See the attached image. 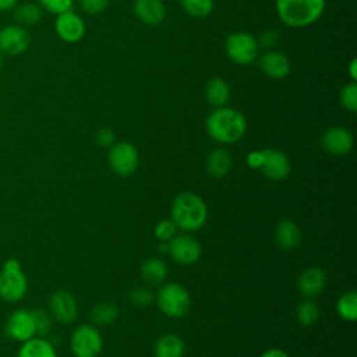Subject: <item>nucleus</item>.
<instances>
[{
    "label": "nucleus",
    "instance_id": "obj_1",
    "mask_svg": "<svg viewBox=\"0 0 357 357\" xmlns=\"http://www.w3.org/2000/svg\"><path fill=\"white\" fill-rule=\"evenodd\" d=\"M208 135L220 144H233L241 139L247 131L245 117L226 106L216 107L205 121Z\"/></svg>",
    "mask_w": 357,
    "mask_h": 357
},
{
    "label": "nucleus",
    "instance_id": "obj_2",
    "mask_svg": "<svg viewBox=\"0 0 357 357\" xmlns=\"http://www.w3.org/2000/svg\"><path fill=\"white\" fill-rule=\"evenodd\" d=\"M208 218L206 204L194 192L178 194L172 205V220L183 231L201 229Z\"/></svg>",
    "mask_w": 357,
    "mask_h": 357
},
{
    "label": "nucleus",
    "instance_id": "obj_3",
    "mask_svg": "<svg viewBox=\"0 0 357 357\" xmlns=\"http://www.w3.org/2000/svg\"><path fill=\"white\" fill-rule=\"evenodd\" d=\"M325 0H276V11L282 22L290 28L314 24L324 13Z\"/></svg>",
    "mask_w": 357,
    "mask_h": 357
},
{
    "label": "nucleus",
    "instance_id": "obj_4",
    "mask_svg": "<svg viewBox=\"0 0 357 357\" xmlns=\"http://www.w3.org/2000/svg\"><path fill=\"white\" fill-rule=\"evenodd\" d=\"M28 291V278L17 258H7L0 269V298L14 304L21 301Z\"/></svg>",
    "mask_w": 357,
    "mask_h": 357
},
{
    "label": "nucleus",
    "instance_id": "obj_5",
    "mask_svg": "<svg viewBox=\"0 0 357 357\" xmlns=\"http://www.w3.org/2000/svg\"><path fill=\"white\" fill-rule=\"evenodd\" d=\"M158 307L170 318H183L191 308V296L181 284L167 283L158 293Z\"/></svg>",
    "mask_w": 357,
    "mask_h": 357
},
{
    "label": "nucleus",
    "instance_id": "obj_6",
    "mask_svg": "<svg viewBox=\"0 0 357 357\" xmlns=\"http://www.w3.org/2000/svg\"><path fill=\"white\" fill-rule=\"evenodd\" d=\"M70 349L75 357H98L103 349L102 335L91 325H79L71 333Z\"/></svg>",
    "mask_w": 357,
    "mask_h": 357
},
{
    "label": "nucleus",
    "instance_id": "obj_7",
    "mask_svg": "<svg viewBox=\"0 0 357 357\" xmlns=\"http://www.w3.org/2000/svg\"><path fill=\"white\" fill-rule=\"evenodd\" d=\"M229 59L236 64H251L258 56V42L247 32H234L229 35L225 45Z\"/></svg>",
    "mask_w": 357,
    "mask_h": 357
},
{
    "label": "nucleus",
    "instance_id": "obj_8",
    "mask_svg": "<svg viewBox=\"0 0 357 357\" xmlns=\"http://www.w3.org/2000/svg\"><path fill=\"white\" fill-rule=\"evenodd\" d=\"M4 335L13 342L22 343L33 336H36L35 322L31 310L17 308L6 319Z\"/></svg>",
    "mask_w": 357,
    "mask_h": 357
},
{
    "label": "nucleus",
    "instance_id": "obj_9",
    "mask_svg": "<svg viewBox=\"0 0 357 357\" xmlns=\"http://www.w3.org/2000/svg\"><path fill=\"white\" fill-rule=\"evenodd\" d=\"M138 160L137 148L127 141L113 144L109 149V165L119 176H131L138 167Z\"/></svg>",
    "mask_w": 357,
    "mask_h": 357
},
{
    "label": "nucleus",
    "instance_id": "obj_10",
    "mask_svg": "<svg viewBox=\"0 0 357 357\" xmlns=\"http://www.w3.org/2000/svg\"><path fill=\"white\" fill-rule=\"evenodd\" d=\"M167 252L180 265L195 264L202 252L201 244L190 234H176L167 243Z\"/></svg>",
    "mask_w": 357,
    "mask_h": 357
},
{
    "label": "nucleus",
    "instance_id": "obj_11",
    "mask_svg": "<svg viewBox=\"0 0 357 357\" xmlns=\"http://www.w3.org/2000/svg\"><path fill=\"white\" fill-rule=\"evenodd\" d=\"M31 45V35L18 24L6 25L0 29V52L6 56H20Z\"/></svg>",
    "mask_w": 357,
    "mask_h": 357
},
{
    "label": "nucleus",
    "instance_id": "obj_12",
    "mask_svg": "<svg viewBox=\"0 0 357 357\" xmlns=\"http://www.w3.org/2000/svg\"><path fill=\"white\" fill-rule=\"evenodd\" d=\"M49 312L60 324H71L78 314L75 297L67 290H57L49 298Z\"/></svg>",
    "mask_w": 357,
    "mask_h": 357
},
{
    "label": "nucleus",
    "instance_id": "obj_13",
    "mask_svg": "<svg viewBox=\"0 0 357 357\" xmlns=\"http://www.w3.org/2000/svg\"><path fill=\"white\" fill-rule=\"evenodd\" d=\"M54 29L59 38L67 43H75L85 35V24L82 18L71 10L57 14Z\"/></svg>",
    "mask_w": 357,
    "mask_h": 357
},
{
    "label": "nucleus",
    "instance_id": "obj_14",
    "mask_svg": "<svg viewBox=\"0 0 357 357\" xmlns=\"http://www.w3.org/2000/svg\"><path fill=\"white\" fill-rule=\"evenodd\" d=\"M262 163H261V172L265 177L271 180H283L290 173V162L287 156L272 148L262 149Z\"/></svg>",
    "mask_w": 357,
    "mask_h": 357
},
{
    "label": "nucleus",
    "instance_id": "obj_15",
    "mask_svg": "<svg viewBox=\"0 0 357 357\" xmlns=\"http://www.w3.org/2000/svg\"><path fill=\"white\" fill-rule=\"evenodd\" d=\"M321 144L326 152L340 156V155H346L351 151L353 137L346 128L331 127L322 134Z\"/></svg>",
    "mask_w": 357,
    "mask_h": 357
},
{
    "label": "nucleus",
    "instance_id": "obj_16",
    "mask_svg": "<svg viewBox=\"0 0 357 357\" xmlns=\"http://www.w3.org/2000/svg\"><path fill=\"white\" fill-rule=\"evenodd\" d=\"M261 70L273 79H282L290 73V61L287 56L279 50H269L259 59Z\"/></svg>",
    "mask_w": 357,
    "mask_h": 357
},
{
    "label": "nucleus",
    "instance_id": "obj_17",
    "mask_svg": "<svg viewBox=\"0 0 357 357\" xmlns=\"http://www.w3.org/2000/svg\"><path fill=\"white\" fill-rule=\"evenodd\" d=\"M326 284V275L318 266H310L298 276L297 287L300 293L308 298L317 297Z\"/></svg>",
    "mask_w": 357,
    "mask_h": 357
},
{
    "label": "nucleus",
    "instance_id": "obj_18",
    "mask_svg": "<svg viewBox=\"0 0 357 357\" xmlns=\"http://www.w3.org/2000/svg\"><path fill=\"white\" fill-rule=\"evenodd\" d=\"M134 14L146 25H158L166 17V7L162 0H135Z\"/></svg>",
    "mask_w": 357,
    "mask_h": 357
},
{
    "label": "nucleus",
    "instance_id": "obj_19",
    "mask_svg": "<svg viewBox=\"0 0 357 357\" xmlns=\"http://www.w3.org/2000/svg\"><path fill=\"white\" fill-rule=\"evenodd\" d=\"M17 357H59L54 346L42 336H33L21 343Z\"/></svg>",
    "mask_w": 357,
    "mask_h": 357
},
{
    "label": "nucleus",
    "instance_id": "obj_20",
    "mask_svg": "<svg viewBox=\"0 0 357 357\" xmlns=\"http://www.w3.org/2000/svg\"><path fill=\"white\" fill-rule=\"evenodd\" d=\"M275 238L282 248L293 250L301 241L300 227L291 220H283L278 225L275 230Z\"/></svg>",
    "mask_w": 357,
    "mask_h": 357
},
{
    "label": "nucleus",
    "instance_id": "obj_21",
    "mask_svg": "<svg viewBox=\"0 0 357 357\" xmlns=\"http://www.w3.org/2000/svg\"><path fill=\"white\" fill-rule=\"evenodd\" d=\"M153 353L155 357H183L184 343L177 335L167 333L158 339Z\"/></svg>",
    "mask_w": 357,
    "mask_h": 357
},
{
    "label": "nucleus",
    "instance_id": "obj_22",
    "mask_svg": "<svg viewBox=\"0 0 357 357\" xmlns=\"http://www.w3.org/2000/svg\"><path fill=\"white\" fill-rule=\"evenodd\" d=\"M230 96V88L227 82L219 77L212 78L208 81L205 86V98L209 105L215 107L225 106Z\"/></svg>",
    "mask_w": 357,
    "mask_h": 357
},
{
    "label": "nucleus",
    "instance_id": "obj_23",
    "mask_svg": "<svg viewBox=\"0 0 357 357\" xmlns=\"http://www.w3.org/2000/svg\"><path fill=\"white\" fill-rule=\"evenodd\" d=\"M206 167L211 176L213 177H223L229 173L230 167H231V158L230 153L223 149V148H218L215 151H212L208 155L206 159Z\"/></svg>",
    "mask_w": 357,
    "mask_h": 357
},
{
    "label": "nucleus",
    "instance_id": "obj_24",
    "mask_svg": "<svg viewBox=\"0 0 357 357\" xmlns=\"http://www.w3.org/2000/svg\"><path fill=\"white\" fill-rule=\"evenodd\" d=\"M141 276L149 284H160L167 278V266L159 258H149L141 266Z\"/></svg>",
    "mask_w": 357,
    "mask_h": 357
},
{
    "label": "nucleus",
    "instance_id": "obj_25",
    "mask_svg": "<svg viewBox=\"0 0 357 357\" xmlns=\"http://www.w3.org/2000/svg\"><path fill=\"white\" fill-rule=\"evenodd\" d=\"M13 10H14L13 17L15 22L21 26L35 25L42 18V7H39L35 3H24V4L15 6Z\"/></svg>",
    "mask_w": 357,
    "mask_h": 357
},
{
    "label": "nucleus",
    "instance_id": "obj_26",
    "mask_svg": "<svg viewBox=\"0 0 357 357\" xmlns=\"http://www.w3.org/2000/svg\"><path fill=\"white\" fill-rule=\"evenodd\" d=\"M119 317V308L112 303L96 304L91 311V319L96 325H110Z\"/></svg>",
    "mask_w": 357,
    "mask_h": 357
},
{
    "label": "nucleus",
    "instance_id": "obj_27",
    "mask_svg": "<svg viewBox=\"0 0 357 357\" xmlns=\"http://www.w3.org/2000/svg\"><path fill=\"white\" fill-rule=\"evenodd\" d=\"M337 314L349 322H354L357 319V294L354 291H347L342 294L336 304Z\"/></svg>",
    "mask_w": 357,
    "mask_h": 357
},
{
    "label": "nucleus",
    "instance_id": "obj_28",
    "mask_svg": "<svg viewBox=\"0 0 357 357\" xmlns=\"http://www.w3.org/2000/svg\"><path fill=\"white\" fill-rule=\"evenodd\" d=\"M296 317L301 325L310 326L318 321L319 310L314 301L304 300L303 303L298 304V307L296 310Z\"/></svg>",
    "mask_w": 357,
    "mask_h": 357
},
{
    "label": "nucleus",
    "instance_id": "obj_29",
    "mask_svg": "<svg viewBox=\"0 0 357 357\" xmlns=\"http://www.w3.org/2000/svg\"><path fill=\"white\" fill-rule=\"evenodd\" d=\"M184 11L192 17L202 18L212 13L213 0H180Z\"/></svg>",
    "mask_w": 357,
    "mask_h": 357
},
{
    "label": "nucleus",
    "instance_id": "obj_30",
    "mask_svg": "<svg viewBox=\"0 0 357 357\" xmlns=\"http://www.w3.org/2000/svg\"><path fill=\"white\" fill-rule=\"evenodd\" d=\"M33 322H35V329H36V336L45 337L52 328V315L43 308H33L31 310Z\"/></svg>",
    "mask_w": 357,
    "mask_h": 357
},
{
    "label": "nucleus",
    "instance_id": "obj_31",
    "mask_svg": "<svg viewBox=\"0 0 357 357\" xmlns=\"http://www.w3.org/2000/svg\"><path fill=\"white\" fill-rule=\"evenodd\" d=\"M340 103L342 106L354 113L357 110V84L354 81L346 84L340 91Z\"/></svg>",
    "mask_w": 357,
    "mask_h": 357
},
{
    "label": "nucleus",
    "instance_id": "obj_32",
    "mask_svg": "<svg viewBox=\"0 0 357 357\" xmlns=\"http://www.w3.org/2000/svg\"><path fill=\"white\" fill-rule=\"evenodd\" d=\"M177 231V226L172 219H163L155 226V237L162 243H169Z\"/></svg>",
    "mask_w": 357,
    "mask_h": 357
},
{
    "label": "nucleus",
    "instance_id": "obj_33",
    "mask_svg": "<svg viewBox=\"0 0 357 357\" xmlns=\"http://www.w3.org/2000/svg\"><path fill=\"white\" fill-rule=\"evenodd\" d=\"M128 298L132 305L144 308V307H148L153 301V293L146 287H137L130 291Z\"/></svg>",
    "mask_w": 357,
    "mask_h": 357
},
{
    "label": "nucleus",
    "instance_id": "obj_34",
    "mask_svg": "<svg viewBox=\"0 0 357 357\" xmlns=\"http://www.w3.org/2000/svg\"><path fill=\"white\" fill-rule=\"evenodd\" d=\"M40 7L53 14H61L71 10L74 0H39Z\"/></svg>",
    "mask_w": 357,
    "mask_h": 357
},
{
    "label": "nucleus",
    "instance_id": "obj_35",
    "mask_svg": "<svg viewBox=\"0 0 357 357\" xmlns=\"http://www.w3.org/2000/svg\"><path fill=\"white\" fill-rule=\"evenodd\" d=\"M78 3L85 13L95 15L102 13L107 7L109 0H78Z\"/></svg>",
    "mask_w": 357,
    "mask_h": 357
},
{
    "label": "nucleus",
    "instance_id": "obj_36",
    "mask_svg": "<svg viewBox=\"0 0 357 357\" xmlns=\"http://www.w3.org/2000/svg\"><path fill=\"white\" fill-rule=\"evenodd\" d=\"M96 144L103 148H110L114 144V132L110 128H100L96 132Z\"/></svg>",
    "mask_w": 357,
    "mask_h": 357
},
{
    "label": "nucleus",
    "instance_id": "obj_37",
    "mask_svg": "<svg viewBox=\"0 0 357 357\" xmlns=\"http://www.w3.org/2000/svg\"><path fill=\"white\" fill-rule=\"evenodd\" d=\"M257 42L264 47H273L278 42V35L273 31H266L261 35L259 40H257Z\"/></svg>",
    "mask_w": 357,
    "mask_h": 357
},
{
    "label": "nucleus",
    "instance_id": "obj_38",
    "mask_svg": "<svg viewBox=\"0 0 357 357\" xmlns=\"http://www.w3.org/2000/svg\"><path fill=\"white\" fill-rule=\"evenodd\" d=\"M247 163L250 167L254 169H259L261 163H262V152L261 151H254L251 153H248L247 156Z\"/></svg>",
    "mask_w": 357,
    "mask_h": 357
},
{
    "label": "nucleus",
    "instance_id": "obj_39",
    "mask_svg": "<svg viewBox=\"0 0 357 357\" xmlns=\"http://www.w3.org/2000/svg\"><path fill=\"white\" fill-rule=\"evenodd\" d=\"M261 357H289V354L282 349H269L261 354Z\"/></svg>",
    "mask_w": 357,
    "mask_h": 357
},
{
    "label": "nucleus",
    "instance_id": "obj_40",
    "mask_svg": "<svg viewBox=\"0 0 357 357\" xmlns=\"http://www.w3.org/2000/svg\"><path fill=\"white\" fill-rule=\"evenodd\" d=\"M18 0H0V11H10L17 6Z\"/></svg>",
    "mask_w": 357,
    "mask_h": 357
},
{
    "label": "nucleus",
    "instance_id": "obj_41",
    "mask_svg": "<svg viewBox=\"0 0 357 357\" xmlns=\"http://www.w3.org/2000/svg\"><path fill=\"white\" fill-rule=\"evenodd\" d=\"M356 68H357V60L356 59H353L351 60V63H350V66H349V74H350V78L353 79V81H356L357 78V74H356Z\"/></svg>",
    "mask_w": 357,
    "mask_h": 357
},
{
    "label": "nucleus",
    "instance_id": "obj_42",
    "mask_svg": "<svg viewBox=\"0 0 357 357\" xmlns=\"http://www.w3.org/2000/svg\"><path fill=\"white\" fill-rule=\"evenodd\" d=\"M158 248H159V252H160V254H166V252H167V243H162V241H160V244H159Z\"/></svg>",
    "mask_w": 357,
    "mask_h": 357
},
{
    "label": "nucleus",
    "instance_id": "obj_43",
    "mask_svg": "<svg viewBox=\"0 0 357 357\" xmlns=\"http://www.w3.org/2000/svg\"><path fill=\"white\" fill-rule=\"evenodd\" d=\"M3 63H4V54L0 52V67L3 66Z\"/></svg>",
    "mask_w": 357,
    "mask_h": 357
}]
</instances>
